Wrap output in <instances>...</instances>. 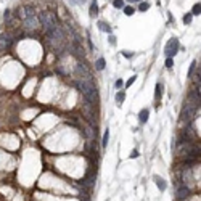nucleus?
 I'll return each mask as SVG.
<instances>
[{
  "label": "nucleus",
  "instance_id": "12",
  "mask_svg": "<svg viewBox=\"0 0 201 201\" xmlns=\"http://www.w3.org/2000/svg\"><path fill=\"white\" fill-rule=\"evenodd\" d=\"M108 140H110V130H105V134H103V142H101V147H106L108 145Z\"/></svg>",
  "mask_w": 201,
  "mask_h": 201
},
{
  "label": "nucleus",
  "instance_id": "21",
  "mask_svg": "<svg viewBox=\"0 0 201 201\" xmlns=\"http://www.w3.org/2000/svg\"><path fill=\"white\" fill-rule=\"evenodd\" d=\"M135 79H137V76L130 77V79H129V81H127V82H125V87H130V85H132V84L135 82Z\"/></svg>",
  "mask_w": 201,
  "mask_h": 201
},
{
  "label": "nucleus",
  "instance_id": "25",
  "mask_svg": "<svg viewBox=\"0 0 201 201\" xmlns=\"http://www.w3.org/2000/svg\"><path fill=\"white\" fill-rule=\"evenodd\" d=\"M110 42H111V45H114V44H116V37L111 36V37H110Z\"/></svg>",
  "mask_w": 201,
  "mask_h": 201
},
{
  "label": "nucleus",
  "instance_id": "16",
  "mask_svg": "<svg viewBox=\"0 0 201 201\" xmlns=\"http://www.w3.org/2000/svg\"><path fill=\"white\" fill-rule=\"evenodd\" d=\"M148 8H150V5H148V3H145V2H140V5H138V10H140V11H147Z\"/></svg>",
  "mask_w": 201,
  "mask_h": 201
},
{
  "label": "nucleus",
  "instance_id": "14",
  "mask_svg": "<svg viewBox=\"0 0 201 201\" xmlns=\"http://www.w3.org/2000/svg\"><path fill=\"white\" fill-rule=\"evenodd\" d=\"M124 13L127 16H132L134 13H135V10H134V7H124Z\"/></svg>",
  "mask_w": 201,
  "mask_h": 201
},
{
  "label": "nucleus",
  "instance_id": "22",
  "mask_svg": "<svg viewBox=\"0 0 201 201\" xmlns=\"http://www.w3.org/2000/svg\"><path fill=\"white\" fill-rule=\"evenodd\" d=\"M114 85H116V88H121V87H122V85H124L122 79H118V81H116V84H114Z\"/></svg>",
  "mask_w": 201,
  "mask_h": 201
},
{
  "label": "nucleus",
  "instance_id": "4",
  "mask_svg": "<svg viewBox=\"0 0 201 201\" xmlns=\"http://www.w3.org/2000/svg\"><path fill=\"white\" fill-rule=\"evenodd\" d=\"M191 195V191L188 187H185V185H180L179 188H177V193H175V199H179V201H185L188 196Z\"/></svg>",
  "mask_w": 201,
  "mask_h": 201
},
{
  "label": "nucleus",
  "instance_id": "11",
  "mask_svg": "<svg viewBox=\"0 0 201 201\" xmlns=\"http://www.w3.org/2000/svg\"><path fill=\"white\" fill-rule=\"evenodd\" d=\"M124 100H125V92H118L116 93V101H118V105H121Z\"/></svg>",
  "mask_w": 201,
  "mask_h": 201
},
{
  "label": "nucleus",
  "instance_id": "13",
  "mask_svg": "<svg viewBox=\"0 0 201 201\" xmlns=\"http://www.w3.org/2000/svg\"><path fill=\"white\" fill-rule=\"evenodd\" d=\"M199 11H201V5H199V3H195V5H193V10H191V15H193V16H198Z\"/></svg>",
  "mask_w": 201,
  "mask_h": 201
},
{
  "label": "nucleus",
  "instance_id": "7",
  "mask_svg": "<svg viewBox=\"0 0 201 201\" xmlns=\"http://www.w3.org/2000/svg\"><path fill=\"white\" fill-rule=\"evenodd\" d=\"M162 97V84H156V92H155V100L159 101Z\"/></svg>",
  "mask_w": 201,
  "mask_h": 201
},
{
  "label": "nucleus",
  "instance_id": "27",
  "mask_svg": "<svg viewBox=\"0 0 201 201\" xmlns=\"http://www.w3.org/2000/svg\"><path fill=\"white\" fill-rule=\"evenodd\" d=\"M127 2H130V3H135V2H142V0H127Z\"/></svg>",
  "mask_w": 201,
  "mask_h": 201
},
{
  "label": "nucleus",
  "instance_id": "9",
  "mask_svg": "<svg viewBox=\"0 0 201 201\" xmlns=\"http://www.w3.org/2000/svg\"><path fill=\"white\" fill-rule=\"evenodd\" d=\"M105 64H106V63H105L103 58H98L97 63H95V68L98 69V71H103V69H105Z\"/></svg>",
  "mask_w": 201,
  "mask_h": 201
},
{
  "label": "nucleus",
  "instance_id": "10",
  "mask_svg": "<svg viewBox=\"0 0 201 201\" xmlns=\"http://www.w3.org/2000/svg\"><path fill=\"white\" fill-rule=\"evenodd\" d=\"M98 13V5H97V0H93L90 3V16H95Z\"/></svg>",
  "mask_w": 201,
  "mask_h": 201
},
{
  "label": "nucleus",
  "instance_id": "18",
  "mask_svg": "<svg viewBox=\"0 0 201 201\" xmlns=\"http://www.w3.org/2000/svg\"><path fill=\"white\" fill-rule=\"evenodd\" d=\"M191 16H193L191 13H187V15L184 16V23H187V24H190V23H191Z\"/></svg>",
  "mask_w": 201,
  "mask_h": 201
},
{
  "label": "nucleus",
  "instance_id": "19",
  "mask_svg": "<svg viewBox=\"0 0 201 201\" xmlns=\"http://www.w3.org/2000/svg\"><path fill=\"white\" fill-rule=\"evenodd\" d=\"M195 68H196V61L191 63V66H190V71H188V77L193 76V73H195Z\"/></svg>",
  "mask_w": 201,
  "mask_h": 201
},
{
  "label": "nucleus",
  "instance_id": "26",
  "mask_svg": "<svg viewBox=\"0 0 201 201\" xmlns=\"http://www.w3.org/2000/svg\"><path fill=\"white\" fill-rule=\"evenodd\" d=\"M122 55L125 58H132V53H129V52H122Z\"/></svg>",
  "mask_w": 201,
  "mask_h": 201
},
{
  "label": "nucleus",
  "instance_id": "5",
  "mask_svg": "<svg viewBox=\"0 0 201 201\" xmlns=\"http://www.w3.org/2000/svg\"><path fill=\"white\" fill-rule=\"evenodd\" d=\"M148 116H150V111L147 108H143L142 111L138 113V121H140V124H145L148 121Z\"/></svg>",
  "mask_w": 201,
  "mask_h": 201
},
{
  "label": "nucleus",
  "instance_id": "24",
  "mask_svg": "<svg viewBox=\"0 0 201 201\" xmlns=\"http://www.w3.org/2000/svg\"><path fill=\"white\" fill-rule=\"evenodd\" d=\"M130 158H132V159H134V158H138V151H137V150H132V153H130Z\"/></svg>",
  "mask_w": 201,
  "mask_h": 201
},
{
  "label": "nucleus",
  "instance_id": "3",
  "mask_svg": "<svg viewBox=\"0 0 201 201\" xmlns=\"http://www.w3.org/2000/svg\"><path fill=\"white\" fill-rule=\"evenodd\" d=\"M179 52V39L172 37V39L166 44V48H164V53L167 58H174V55Z\"/></svg>",
  "mask_w": 201,
  "mask_h": 201
},
{
  "label": "nucleus",
  "instance_id": "15",
  "mask_svg": "<svg viewBox=\"0 0 201 201\" xmlns=\"http://www.w3.org/2000/svg\"><path fill=\"white\" fill-rule=\"evenodd\" d=\"M113 7L114 8H124V0H114Z\"/></svg>",
  "mask_w": 201,
  "mask_h": 201
},
{
  "label": "nucleus",
  "instance_id": "2",
  "mask_svg": "<svg viewBox=\"0 0 201 201\" xmlns=\"http://www.w3.org/2000/svg\"><path fill=\"white\" fill-rule=\"evenodd\" d=\"M39 23L44 26V31L48 34V32L52 31L55 26H57V18H55L53 13L44 11V13H40V15H39Z\"/></svg>",
  "mask_w": 201,
  "mask_h": 201
},
{
  "label": "nucleus",
  "instance_id": "17",
  "mask_svg": "<svg viewBox=\"0 0 201 201\" xmlns=\"http://www.w3.org/2000/svg\"><path fill=\"white\" fill-rule=\"evenodd\" d=\"M98 26H100V29H101V31H105V32H111V27H110V26H106L105 23H98Z\"/></svg>",
  "mask_w": 201,
  "mask_h": 201
},
{
  "label": "nucleus",
  "instance_id": "8",
  "mask_svg": "<svg viewBox=\"0 0 201 201\" xmlns=\"http://www.w3.org/2000/svg\"><path fill=\"white\" fill-rule=\"evenodd\" d=\"M0 42H2V48H3V47H10L11 37L10 36H2V37H0Z\"/></svg>",
  "mask_w": 201,
  "mask_h": 201
},
{
  "label": "nucleus",
  "instance_id": "1",
  "mask_svg": "<svg viewBox=\"0 0 201 201\" xmlns=\"http://www.w3.org/2000/svg\"><path fill=\"white\" fill-rule=\"evenodd\" d=\"M76 87H77V90L82 93L84 100L90 101V103H93V105L98 101V92H97L95 84H93L92 81H87V79H77Z\"/></svg>",
  "mask_w": 201,
  "mask_h": 201
},
{
  "label": "nucleus",
  "instance_id": "20",
  "mask_svg": "<svg viewBox=\"0 0 201 201\" xmlns=\"http://www.w3.org/2000/svg\"><path fill=\"white\" fill-rule=\"evenodd\" d=\"M174 66V58H167L166 60V68H172Z\"/></svg>",
  "mask_w": 201,
  "mask_h": 201
},
{
  "label": "nucleus",
  "instance_id": "6",
  "mask_svg": "<svg viewBox=\"0 0 201 201\" xmlns=\"http://www.w3.org/2000/svg\"><path fill=\"white\" fill-rule=\"evenodd\" d=\"M155 182H156L158 188H159L161 191H164V190L167 188V184H166V180H164V179H161V177H155Z\"/></svg>",
  "mask_w": 201,
  "mask_h": 201
},
{
  "label": "nucleus",
  "instance_id": "23",
  "mask_svg": "<svg viewBox=\"0 0 201 201\" xmlns=\"http://www.w3.org/2000/svg\"><path fill=\"white\" fill-rule=\"evenodd\" d=\"M10 16H11V11L10 10H5V13H3V18L8 21V20H10Z\"/></svg>",
  "mask_w": 201,
  "mask_h": 201
}]
</instances>
